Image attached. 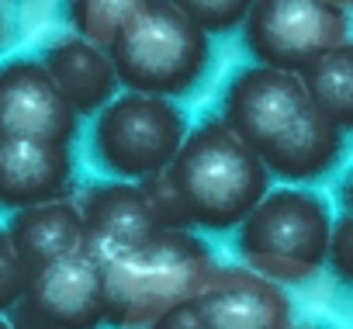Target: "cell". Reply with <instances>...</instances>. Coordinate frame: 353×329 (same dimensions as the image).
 <instances>
[{
  "instance_id": "6da1fadb",
  "label": "cell",
  "mask_w": 353,
  "mask_h": 329,
  "mask_svg": "<svg viewBox=\"0 0 353 329\" xmlns=\"http://www.w3.org/2000/svg\"><path fill=\"white\" fill-rule=\"evenodd\" d=\"M222 121L281 181H315L336 167L346 132L305 94L298 73L274 66L243 70L225 94Z\"/></svg>"
},
{
  "instance_id": "7a4b0ae2",
  "label": "cell",
  "mask_w": 353,
  "mask_h": 329,
  "mask_svg": "<svg viewBox=\"0 0 353 329\" xmlns=\"http://www.w3.org/2000/svg\"><path fill=\"white\" fill-rule=\"evenodd\" d=\"M163 174L184 229H236L270 191V174L260 156L222 118L191 128Z\"/></svg>"
},
{
  "instance_id": "3957f363",
  "label": "cell",
  "mask_w": 353,
  "mask_h": 329,
  "mask_svg": "<svg viewBox=\"0 0 353 329\" xmlns=\"http://www.w3.org/2000/svg\"><path fill=\"white\" fill-rule=\"evenodd\" d=\"M212 250L191 229H156L101 263L104 322L114 329H145L166 308L191 301L208 281Z\"/></svg>"
},
{
  "instance_id": "277c9868",
  "label": "cell",
  "mask_w": 353,
  "mask_h": 329,
  "mask_svg": "<svg viewBox=\"0 0 353 329\" xmlns=\"http://www.w3.org/2000/svg\"><path fill=\"white\" fill-rule=\"evenodd\" d=\"M121 87L156 97L194 90L212 59L208 32H201L170 0L142 4L104 49Z\"/></svg>"
},
{
  "instance_id": "5b68a950",
  "label": "cell",
  "mask_w": 353,
  "mask_h": 329,
  "mask_svg": "<svg viewBox=\"0 0 353 329\" xmlns=\"http://www.w3.org/2000/svg\"><path fill=\"white\" fill-rule=\"evenodd\" d=\"M332 212L301 188L267 191L239 222V253L250 270L274 284H301L325 263Z\"/></svg>"
},
{
  "instance_id": "8992f818",
  "label": "cell",
  "mask_w": 353,
  "mask_h": 329,
  "mask_svg": "<svg viewBox=\"0 0 353 329\" xmlns=\"http://www.w3.org/2000/svg\"><path fill=\"white\" fill-rule=\"evenodd\" d=\"M184 135V114L166 97L128 90L97 111L94 156L108 174L121 181H142L166 167Z\"/></svg>"
},
{
  "instance_id": "52a82bcc",
  "label": "cell",
  "mask_w": 353,
  "mask_h": 329,
  "mask_svg": "<svg viewBox=\"0 0 353 329\" xmlns=\"http://www.w3.org/2000/svg\"><path fill=\"white\" fill-rule=\"evenodd\" d=\"M346 11L325 0H253L243 18V39L260 66L298 73L322 52L350 42Z\"/></svg>"
},
{
  "instance_id": "ba28073f",
  "label": "cell",
  "mask_w": 353,
  "mask_h": 329,
  "mask_svg": "<svg viewBox=\"0 0 353 329\" xmlns=\"http://www.w3.org/2000/svg\"><path fill=\"white\" fill-rule=\"evenodd\" d=\"M11 329H101L104 284L101 263L87 253H66L28 274L21 298L8 312Z\"/></svg>"
},
{
  "instance_id": "9c48e42d",
  "label": "cell",
  "mask_w": 353,
  "mask_h": 329,
  "mask_svg": "<svg viewBox=\"0 0 353 329\" xmlns=\"http://www.w3.org/2000/svg\"><path fill=\"white\" fill-rule=\"evenodd\" d=\"M194 305L201 329H291L288 295L250 267H212Z\"/></svg>"
},
{
  "instance_id": "30bf717a",
  "label": "cell",
  "mask_w": 353,
  "mask_h": 329,
  "mask_svg": "<svg viewBox=\"0 0 353 329\" xmlns=\"http://www.w3.org/2000/svg\"><path fill=\"white\" fill-rule=\"evenodd\" d=\"M0 135L49 142H70L77 135V111L39 59H11L0 66Z\"/></svg>"
},
{
  "instance_id": "8fae6325",
  "label": "cell",
  "mask_w": 353,
  "mask_h": 329,
  "mask_svg": "<svg viewBox=\"0 0 353 329\" xmlns=\"http://www.w3.org/2000/svg\"><path fill=\"white\" fill-rule=\"evenodd\" d=\"M70 142L32 135H0V208H28L70 198Z\"/></svg>"
},
{
  "instance_id": "7c38bea8",
  "label": "cell",
  "mask_w": 353,
  "mask_h": 329,
  "mask_svg": "<svg viewBox=\"0 0 353 329\" xmlns=\"http://www.w3.org/2000/svg\"><path fill=\"white\" fill-rule=\"evenodd\" d=\"M77 212L83 222V250L97 263L111 260L128 246H139L159 229L135 181L90 184L80 195Z\"/></svg>"
},
{
  "instance_id": "4fadbf2b",
  "label": "cell",
  "mask_w": 353,
  "mask_h": 329,
  "mask_svg": "<svg viewBox=\"0 0 353 329\" xmlns=\"http://www.w3.org/2000/svg\"><path fill=\"white\" fill-rule=\"evenodd\" d=\"M42 66L59 87V94L70 101L77 118L97 114L118 90V77H114L108 52L80 35H66L52 42L49 52L42 56Z\"/></svg>"
},
{
  "instance_id": "5bb4252c",
  "label": "cell",
  "mask_w": 353,
  "mask_h": 329,
  "mask_svg": "<svg viewBox=\"0 0 353 329\" xmlns=\"http://www.w3.org/2000/svg\"><path fill=\"white\" fill-rule=\"evenodd\" d=\"M4 229L28 274L66 253L83 250V222H80L77 205L66 198L18 208Z\"/></svg>"
},
{
  "instance_id": "9a60e30c",
  "label": "cell",
  "mask_w": 353,
  "mask_h": 329,
  "mask_svg": "<svg viewBox=\"0 0 353 329\" xmlns=\"http://www.w3.org/2000/svg\"><path fill=\"white\" fill-rule=\"evenodd\" d=\"M298 80L308 94V101L336 121L343 132L353 125V49L350 42L322 52L308 66L298 70Z\"/></svg>"
},
{
  "instance_id": "2e32d148",
  "label": "cell",
  "mask_w": 353,
  "mask_h": 329,
  "mask_svg": "<svg viewBox=\"0 0 353 329\" xmlns=\"http://www.w3.org/2000/svg\"><path fill=\"white\" fill-rule=\"evenodd\" d=\"M142 4H149V0H66V14L80 39L94 42L97 49H108L121 25Z\"/></svg>"
},
{
  "instance_id": "e0dca14e",
  "label": "cell",
  "mask_w": 353,
  "mask_h": 329,
  "mask_svg": "<svg viewBox=\"0 0 353 329\" xmlns=\"http://www.w3.org/2000/svg\"><path fill=\"white\" fill-rule=\"evenodd\" d=\"M170 4L181 14H188L201 32L225 35V32L243 25V18H246L253 0H170Z\"/></svg>"
},
{
  "instance_id": "ac0fdd59",
  "label": "cell",
  "mask_w": 353,
  "mask_h": 329,
  "mask_svg": "<svg viewBox=\"0 0 353 329\" xmlns=\"http://www.w3.org/2000/svg\"><path fill=\"white\" fill-rule=\"evenodd\" d=\"M25 284H28V270H25L18 250L11 246L8 229L0 226V315L11 312V305L21 298Z\"/></svg>"
},
{
  "instance_id": "d6986e66",
  "label": "cell",
  "mask_w": 353,
  "mask_h": 329,
  "mask_svg": "<svg viewBox=\"0 0 353 329\" xmlns=\"http://www.w3.org/2000/svg\"><path fill=\"white\" fill-rule=\"evenodd\" d=\"M325 263H329V270H332L343 284H350V277H353V222H350V212H343V215L332 219V226H329Z\"/></svg>"
},
{
  "instance_id": "ffe728a7",
  "label": "cell",
  "mask_w": 353,
  "mask_h": 329,
  "mask_svg": "<svg viewBox=\"0 0 353 329\" xmlns=\"http://www.w3.org/2000/svg\"><path fill=\"white\" fill-rule=\"evenodd\" d=\"M145 329H201L194 298H191V301H181V305H173V308H166V312H163L159 319H152Z\"/></svg>"
},
{
  "instance_id": "44dd1931",
  "label": "cell",
  "mask_w": 353,
  "mask_h": 329,
  "mask_svg": "<svg viewBox=\"0 0 353 329\" xmlns=\"http://www.w3.org/2000/svg\"><path fill=\"white\" fill-rule=\"evenodd\" d=\"M325 4H332V8H343V11H346V8H350V0H325Z\"/></svg>"
},
{
  "instance_id": "7402d4cb",
  "label": "cell",
  "mask_w": 353,
  "mask_h": 329,
  "mask_svg": "<svg viewBox=\"0 0 353 329\" xmlns=\"http://www.w3.org/2000/svg\"><path fill=\"white\" fill-rule=\"evenodd\" d=\"M0 329H11V326H8V319H4V315H0Z\"/></svg>"
},
{
  "instance_id": "603a6c76",
  "label": "cell",
  "mask_w": 353,
  "mask_h": 329,
  "mask_svg": "<svg viewBox=\"0 0 353 329\" xmlns=\"http://www.w3.org/2000/svg\"><path fill=\"white\" fill-rule=\"evenodd\" d=\"M301 329H315V326H301Z\"/></svg>"
}]
</instances>
